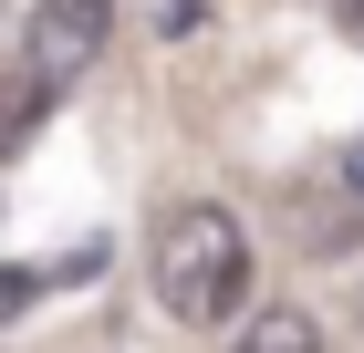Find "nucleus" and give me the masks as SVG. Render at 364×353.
<instances>
[{
  "label": "nucleus",
  "mask_w": 364,
  "mask_h": 353,
  "mask_svg": "<svg viewBox=\"0 0 364 353\" xmlns=\"http://www.w3.org/2000/svg\"><path fill=\"white\" fill-rule=\"evenodd\" d=\"M156 312L177 332H219L240 301H250V229L219 208V197H188V208L156 218Z\"/></svg>",
  "instance_id": "1"
},
{
  "label": "nucleus",
  "mask_w": 364,
  "mask_h": 353,
  "mask_svg": "<svg viewBox=\"0 0 364 353\" xmlns=\"http://www.w3.org/2000/svg\"><path fill=\"white\" fill-rule=\"evenodd\" d=\"M240 353H323V322H312L302 301H271V312H250Z\"/></svg>",
  "instance_id": "3"
},
{
  "label": "nucleus",
  "mask_w": 364,
  "mask_h": 353,
  "mask_svg": "<svg viewBox=\"0 0 364 353\" xmlns=\"http://www.w3.org/2000/svg\"><path fill=\"white\" fill-rule=\"evenodd\" d=\"M323 11H333V21H343V31H364V0H323Z\"/></svg>",
  "instance_id": "4"
},
{
  "label": "nucleus",
  "mask_w": 364,
  "mask_h": 353,
  "mask_svg": "<svg viewBox=\"0 0 364 353\" xmlns=\"http://www.w3.org/2000/svg\"><path fill=\"white\" fill-rule=\"evenodd\" d=\"M114 42V0H31V21H21V114H42L63 94V83H84L94 63H105Z\"/></svg>",
  "instance_id": "2"
}]
</instances>
